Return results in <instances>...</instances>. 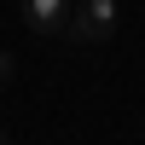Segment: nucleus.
I'll use <instances>...</instances> for the list:
<instances>
[{"label": "nucleus", "instance_id": "7ed1b4c3", "mask_svg": "<svg viewBox=\"0 0 145 145\" xmlns=\"http://www.w3.org/2000/svg\"><path fill=\"white\" fill-rule=\"evenodd\" d=\"M12 70H18V64H12V52L0 46V81H12Z\"/></svg>", "mask_w": 145, "mask_h": 145}, {"label": "nucleus", "instance_id": "f257e3e1", "mask_svg": "<svg viewBox=\"0 0 145 145\" xmlns=\"http://www.w3.org/2000/svg\"><path fill=\"white\" fill-rule=\"evenodd\" d=\"M64 35L76 46H105L116 35V0H81V6H70V23Z\"/></svg>", "mask_w": 145, "mask_h": 145}, {"label": "nucleus", "instance_id": "f03ea898", "mask_svg": "<svg viewBox=\"0 0 145 145\" xmlns=\"http://www.w3.org/2000/svg\"><path fill=\"white\" fill-rule=\"evenodd\" d=\"M23 23L35 35H58L70 23V0H23Z\"/></svg>", "mask_w": 145, "mask_h": 145}]
</instances>
